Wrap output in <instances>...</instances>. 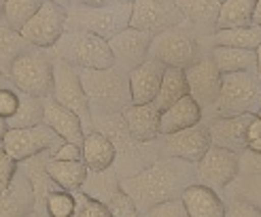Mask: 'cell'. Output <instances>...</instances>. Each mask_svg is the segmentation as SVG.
Returning <instances> with one entry per match:
<instances>
[{"mask_svg": "<svg viewBox=\"0 0 261 217\" xmlns=\"http://www.w3.org/2000/svg\"><path fill=\"white\" fill-rule=\"evenodd\" d=\"M28 47L30 43H25L17 30H13L11 26H7L5 19H0V73L9 75L13 62Z\"/></svg>", "mask_w": 261, "mask_h": 217, "instance_id": "cell-30", "label": "cell"}, {"mask_svg": "<svg viewBox=\"0 0 261 217\" xmlns=\"http://www.w3.org/2000/svg\"><path fill=\"white\" fill-rule=\"evenodd\" d=\"M142 217H189L185 204H182L180 198H174V200H166V202H160L155 207L147 209L142 213Z\"/></svg>", "mask_w": 261, "mask_h": 217, "instance_id": "cell-38", "label": "cell"}, {"mask_svg": "<svg viewBox=\"0 0 261 217\" xmlns=\"http://www.w3.org/2000/svg\"><path fill=\"white\" fill-rule=\"evenodd\" d=\"M123 122L127 126L129 134H132L140 143H153L160 136V115L162 111L158 109L155 102H147V105H129L123 109Z\"/></svg>", "mask_w": 261, "mask_h": 217, "instance_id": "cell-20", "label": "cell"}, {"mask_svg": "<svg viewBox=\"0 0 261 217\" xmlns=\"http://www.w3.org/2000/svg\"><path fill=\"white\" fill-rule=\"evenodd\" d=\"M19 107V89L15 85L0 89V117H13Z\"/></svg>", "mask_w": 261, "mask_h": 217, "instance_id": "cell-40", "label": "cell"}, {"mask_svg": "<svg viewBox=\"0 0 261 217\" xmlns=\"http://www.w3.org/2000/svg\"><path fill=\"white\" fill-rule=\"evenodd\" d=\"M9 130V126H7V119L5 117H0V145H3V140H5V134Z\"/></svg>", "mask_w": 261, "mask_h": 217, "instance_id": "cell-46", "label": "cell"}, {"mask_svg": "<svg viewBox=\"0 0 261 217\" xmlns=\"http://www.w3.org/2000/svg\"><path fill=\"white\" fill-rule=\"evenodd\" d=\"M62 140H64L62 136H58L45 122H41L28 128H9L3 140V147L15 162H23L45 151L51 156L60 147Z\"/></svg>", "mask_w": 261, "mask_h": 217, "instance_id": "cell-9", "label": "cell"}, {"mask_svg": "<svg viewBox=\"0 0 261 217\" xmlns=\"http://www.w3.org/2000/svg\"><path fill=\"white\" fill-rule=\"evenodd\" d=\"M246 149L261 153V113L255 115L249 130H246Z\"/></svg>", "mask_w": 261, "mask_h": 217, "instance_id": "cell-43", "label": "cell"}, {"mask_svg": "<svg viewBox=\"0 0 261 217\" xmlns=\"http://www.w3.org/2000/svg\"><path fill=\"white\" fill-rule=\"evenodd\" d=\"M66 23H68V9L51 3V0H45L41 9L25 21L19 34L23 36L25 43L34 47L51 49L62 38V34L66 32Z\"/></svg>", "mask_w": 261, "mask_h": 217, "instance_id": "cell-10", "label": "cell"}, {"mask_svg": "<svg viewBox=\"0 0 261 217\" xmlns=\"http://www.w3.org/2000/svg\"><path fill=\"white\" fill-rule=\"evenodd\" d=\"M182 19L200 36H213L217 30V17L223 0H174Z\"/></svg>", "mask_w": 261, "mask_h": 217, "instance_id": "cell-21", "label": "cell"}, {"mask_svg": "<svg viewBox=\"0 0 261 217\" xmlns=\"http://www.w3.org/2000/svg\"><path fill=\"white\" fill-rule=\"evenodd\" d=\"M34 189L19 168L13 183L0 194V217H28L34 211Z\"/></svg>", "mask_w": 261, "mask_h": 217, "instance_id": "cell-19", "label": "cell"}, {"mask_svg": "<svg viewBox=\"0 0 261 217\" xmlns=\"http://www.w3.org/2000/svg\"><path fill=\"white\" fill-rule=\"evenodd\" d=\"M182 21L185 19L174 0H134L132 3V19H129L132 28L160 34L168 28L180 26Z\"/></svg>", "mask_w": 261, "mask_h": 217, "instance_id": "cell-14", "label": "cell"}, {"mask_svg": "<svg viewBox=\"0 0 261 217\" xmlns=\"http://www.w3.org/2000/svg\"><path fill=\"white\" fill-rule=\"evenodd\" d=\"M5 17V0H0V19Z\"/></svg>", "mask_w": 261, "mask_h": 217, "instance_id": "cell-50", "label": "cell"}, {"mask_svg": "<svg viewBox=\"0 0 261 217\" xmlns=\"http://www.w3.org/2000/svg\"><path fill=\"white\" fill-rule=\"evenodd\" d=\"M117 0H70V7H107V5H113Z\"/></svg>", "mask_w": 261, "mask_h": 217, "instance_id": "cell-44", "label": "cell"}, {"mask_svg": "<svg viewBox=\"0 0 261 217\" xmlns=\"http://www.w3.org/2000/svg\"><path fill=\"white\" fill-rule=\"evenodd\" d=\"M28 217H41V215H38V213H36V211H32V213H30V215H28Z\"/></svg>", "mask_w": 261, "mask_h": 217, "instance_id": "cell-51", "label": "cell"}, {"mask_svg": "<svg viewBox=\"0 0 261 217\" xmlns=\"http://www.w3.org/2000/svg\"><path fill=\"white\" fill-rule=\"evenodd\" d=\"M229 187H233L229 194L225 191L223 196H242L246 200L255 202L261 209V173L259 175H238L236 181H233Z\"/></svg>", "mask_w": 261, "mask_h": 217, "instance_id": "cell-34", "label": "cell"}, {"mask_svg": "<svg viewBox=\"0 0 261 217\" xmlns=\"http://www.w3.org/2000/svg\"><path fill=\"white\" fill-rule=\"evenodd\" d=\"M17 171H19V162L13 160L7 153V149L0 145V194H3V191L13 183Z\"/></svg>", "mask_w": 261, "mask_h": 217, "instance_id": "cell-39", "label": "cell"}, {"mask_svg": "<svg viewBox=\"0 0 261 217\" xmlns=\"http://www.w3.org/2000/svg\"><path fill=\"white\" fill-rule=\"evenodd\" d=\"M121 3H134V0H121Z\"/></svg>", "mask_w": 261, "mask_h": 217, "instance_id": "cell-52", "label": "cell"}, {"mask_svg": "<svg viewBox=\"0 0 261 217\" xmlns=\"http://www.w3.org/2000/svg\"><path fill=\"white\" fill-rule=\"evenodd\" d=\"M211 56L217 64L221 75L227 73H242L251 70L257 73V56L255 49H238V47H225V45H215L211 49Z\"/></svg>", "mask_w": 261, "mask_h": 217, "instance_id": "cell-25", "label": "cell"}, {"mask_svg": "<svg viewBox=\"0 0 261 217\" xmlns=\"http://www.w3.org/2000/svg\"><path fill=\"white\" fill-rule=\"evenodd\" d=\"M189 89H187V79H185V68H174V66H166V73H164V79H162V85H160V92L155 96V105H158L160 111L168 109L176 102L178 98L187 96Z\"/></svg>", "mask_w": 261, "mask_h": 217, "instance_id": "cell-27", "label": "cell"}, {"mask_svg": "<svg viewBox=\"0 0 261 217\" xmlns=\"http://www.w3.org/2000/svg\"><path fill=\"white\" fill-rule=\"evenodd\" d=\"M51 3H56V5H60V7H70V0H51Z\"/></svg>", "mask_w": 261, "mask_h": 217, "instance_id": "cell-49", "label": "cell"}, {"mask_svg": "<svg viewBox=\"0 0 261 217\" xmlns=\"http://www.w3.org/2000/svg\"><path fill=\"white\" fill-rule=\"evenodd\" d=\"M45 0H5V21L13 30H21Z\"/></svg>", "mask_w": 261, "mask_h": 217, "instance_id": "cell-32", "label": "cell"}, {"mask_svg": "<svg viewBox=\"0 0 261 217\" xmlns=\"http://www.w3.org/2000/svg\"><path fill=\"white\" fill-rule=\"evenodd\" d=\"M213 45L238 47V49H257L261 45V28L255 23L240 28H219L213 34Z\"/></svg>", "mask_w": 261, "mask_h": 217, "instance_id": "cell-28", "label": "cell"}, {"mask_svg": "<svg viewBox=\"0 0 261 217\" xmlns=\"http://www.w3.org/2000/svg\"><path fill=\"white\" fill-rule=\"evenodd\" d=\"M54 56L76 68H109L115 64L109 41L83 30H68L51 47Z\"/></svg>", "mask_w": 261, "mask_h": 217, "instance_id": "cell-6", "label": "cell"}, {"mask_svg": "<svg viewBox=\"0 0 261 217\" xmlns=\"http://www.w3.org/2000/svg\"><path fill=\"white\" fill-rule=\"evenodd\" d=\"M13 83H11V79H9V75H5V73H0V89H5V87H11Z\"/></svg>", "mask_w": 261, "mask_h": 217, "instance_id": "cell-47", "label": "cell"}, {"mask_svg": "<svg viewBox=\"0 0 261 217\" xmlns=\"http://www.w3.org/2000/svg\"><path fill=\"white\" fill-rule=\"evenodd\" d=\"M81 151H83L85 166L96 173L113 168V164L117 160V149L113 145V140L107 134H102L100 130H91L85 134Z\"/></svg>", "mask_w": 261, "mask_h": 217, "instance_id": "cell-24", "label": "cell"}, {"mask_svg": "<svg viewBox=\"0 0 261 217\" xmlns=\"http://www.w3.org/2000/svg\"><path fill=\"white\" fill-rule=\"evenodd\" d=\"M47 171L62 189H68V191H79L89 173L83 160L68 162V160H54L51 156L47 160Z\"/></svg>", "mask_w": 261, "mask_h": 217, "instance_id": "cell-26", "label": "cell"}, {"mask_svg": "<svg viewBox=\"0 0 261 217\" xmlns=\"http://www.w3.org/2000/svg\"><path fill=\"white\" fill-rule=\"evenodd\" d=\"M132 19V3L117 0L107 7H68V30H83L98 34L102 38L115 36L129 26Z\"/></svg>", "mask_w": 261, "mask_h": 217, "instance_id": "cell-7", "label": "cell"}, {"mask_svg": "<svg viewBox=\"0 0 261 217\" xmlns=\"http://www.w3.org/2000/svg\"><path fill=\"white\" fill-rule=\"evenodd\" d=\"M43 122L54 130L58 136H62L64 140L74 145H83L85 138V126L81 122V117L74 111H70L68 107L60 105L54 96L45 98V111H43Z\"/></svg>", "mask_w": 261, "mask_h": 217, "instance_id": "cell-17", "label": "cell"}, {"mask_svg": "<svg viewBox=\"0 0 261 217\" xmlns=\"http://www.w3.org/2000/svg\"><path fill=\"white\" fill-rule=\"evenodd\" d=\"M166 66L162 62L147 58L136 68L129 70V94H132V105H147L153 102L160 92Z\"/></svg>", "mask_w": 261, "mask_h": 217, "instance_id": "cell-18", "label": "cell"}, {"mask_svg": "<svg viewBox=\"0 0 261 217\" xmlns=\"http://www.w3.org/2000/svg\"><path fill=\"white\" fill-rule=\"evenodd\" d=\"M185 79H187V89L189 96L198 102L202 113L206 115L217 102L219 89H221V70L211 54H204L193 64L185 68Z\"/></svg>", "mask_w": 261, "mask_h": 217, "instance_id": "cell-13", "label": "cell"}, {"mask_svg": "<svg viewBox=\"0 0 261 217\" xmlns=\"http://www.w3.org/2000/svg\"><path fill=\"white\" fill-rule=\"evenodd\" d=\"M225 198V217H261V209L255 202L242 196H223Z\"/></svg>", "mask_w": 261, "mask_h": 217, "instance_id": "cell-37", "label": "cell"}, {"mask_svg": "<svg viewBox=\"0 0 261 217\" xmlns=\"http://www.w3.org/2000/svg\"><path fill=\"white\" fill-rule=\"evenodd\" d=\"M195 181V164L178 158H158L140 173L119 179L123 191L136 202L140 215L160 202L180 198L182 191Z\"/></svg>", "mask_w": 261, "mask_h": 217, "instance_id": "cell-1", "label": "cell"}, {"mask_svg": "<svg viewBox=\"0 0 261 217\" xmlns=\"http://www.w3.org/2000/svg\"><path fill=\"white\" fill-rule=\"evenodd\" d=\"M257 0H223L217 17V30L219 28H240V26L253 23Z\"/></svg>", "mask_w": 261, "mask_h": 217, "instance_id": "cell-29", "label": "cell"}, {"mask_svg": "<svg viewBox=\"0 0 261 217\" xmlns=\"http://www.w3.org/2000/svg\"><path fill=\"white\" fill-rule=\"evenodd\" d=\"M255 56H257V77L261 79V45L255 49Z\"/></svg>", "mask_w": 261, "mask_h": 217, "instance_id": "cell-48", "label": "cell"}, {"mask_svg": "<svg viewBox=\"0 0 261 217\" xmlns=\"http://www.w3.org/2000/svg\"><path fill=\"white\" fill-rule=\"evenodd\" d=\"M261 109V79L257 73H227L221 75V89L213 109L204 115L219 117V115H242V113H259Z\"/></svg>", "mask_w": 261, "mask_h": 217, "instance_id": "cell-4", "label": "cell"}, {"mask_svg": "<svg viewBox=\"0 0 261 217\" xmlns=\"http://www.w3.org/2000/svg\"><path fill=\"white\" fill-rule=\"evenodd\" d=\"M213 47V36H200L189 23L182 21L180 26L153 34L149 58L162 62L164 66L187 68L204 54H211Z\"/></svg>", "mask_w": 261, "mask_h": 217, "instance_id": "cell-3", "label": "cell"}, {"mask_svg": "<svg viewBox=\"0 0 261 217\" xmlns=\"http://www.w3.org/2000/svg\"><path fill=\"white\" fill-rule=\"evenodd\" d=\"M104 207L111 211L113 217H142L140 211H138V207H136V202L125 194L123 187L117 189L115 194L107 202H104Z\"/></svg>", "mask_w": 261, "mask_h": 217, "instance_id": "cell-35", "label": "cell"}, {"mask_svg": "<svg viewBox=\"0 0 261 217\" xmlns=\"http://www.w3.org/2000/svg\"><path fill=\"white\" fill-rule=\"evenodd\" d=\"M189 217H225V198L202 183H191L180 196Z\"/></svg>", "mask_w": 261, "mask_h": 217, "instance_id": "cell-22", "label": "cell"}, {"mask_svg": "<svg viewBox=\"0 0 261 217\" xmlns=\"http://www.w3.org/2000/svg\"><path fill=\"white\" fill-rule=\"evenodd\" d=\"M200 122H204V113H202L198 102L187 94V96L178 98L168 109L162 111V115H160V134H172V132L185 130V128L195 126Z\"/></svg>", "mask_w": 261, "mask_h": 217, "instance_id": "cell-23", "label": "cell"}, {"mask_svg": "<svg viewBox=\"0 0 261 217\" xmlns=\"http://www.w3.org/2000/svg\"><path fill=\"white\" fill-rule=\"evenodd\" d=\"M253 23L259 26L261 28V0H257L255 3V13H253Z\"/></svg>", "mask_w": 261, "mask_h": 217, "instance_id": "cell-45", "label": "cell"}, {"mask_svg": "<svg viewBox=\"0 0 261 217\" xmlns=\"http://www.w3.org/2000/svg\"><path fill=\"white\" fill-rule=\"evenodd\" d=\"M259 113H261V109H259Z\"/></svg>", "mask_w": 261, "mask_h": 217, "instance_id": "cell-53", "label": "cell"}, {"mask_svg": "<svg viewBox=\"0 0 261 217\" xmlns=\"http://www.w3.org/2000/svg\"><path fill=\"white\" fill-rule=\"evenodd\" d=\"M151 41H153L151 32L132 28V26H127L121 32H117L115 36L109 38V47L113 51L115 64L125 70L136 68L138 64H142L149 58Z\"/></svg>", "mask_w": 261, "mask_h": 217, "instance_id": "cell-15", "label": "cell"}, {"mask_svg": "<svg viewBox=\"0 0 261 217\" xmlns=\"http://www.w3.org/2000/svg\"><path fill=\"white\" fill-rule=\"evenodd\" d=\"M211 145L213 143L206 122H200L172 134H160L155 138V147H158L160 158H178L193 164L202 160V156L211 149Z\"/></svg>", "mask_w": 261, "mask_h": 217, "instance_id": "cell-11", "label": "cell"}, {"mask_svg": "<svg viewBox=\"0 0 261 217\" xmlns=\"http://www.w3.org/2000/svg\"><path fill=\"white\" fill-rule=\"evenodd\" d=\"M257 113H242V115H219V117L204 119L211 134V143L217 147H225L236 153L246 149V130Z\"/></svg>", "mask_w": 261, "mask_h": 217, "instance_id": "cell-16", "label": "cell"}, {"mask_svg": "<svg viewBox=\"0 0 261 217\" xmlns=\"http://www.w3.org/2000/svg\"><path fill=\"white\" fill-rule=\"evenodd\" d=\"M43 111H45V98L30 96L19 92V107L13 117L7 119L9 128H28L43 122Z\"/></svg>", "mask_w": 261, "mask_h": 217, "instance_id": "cell-31", "label": "cell"}, {"mask_svg": "<svg viewBox=\"0 0 261 217\" xmlns=\"http://www.w3.org/2000/svg\"><path fill=\"white\" fill-rule=\"evenodd\" d=\"M9 79L23 94L38 98L51 96V89H54V51L30 45L13 62Z\"/></svg>", "mask_w": 261, "mask_h": 217, "instance_id": "cell-5", "label": "cell"}, {"mask_svg": "<svg viewBox=\"0 0 261 217\" xmlns=\"http://www.w3.org/2000/svg\"><path fill=\"white\" fill-rule=\"evenodd\" d=\"M195 175H198V183L213 187L223 196V191L236 181L240 175V153L211 145L202 160L195 164Z\"/></svg>", "mask_w": 261, "mask_h": 217, "instance_id": "cell-12", "label": "cell"}, {"mask_svg": "<svg viewBox=\"0 0 261 217\" xmlns=\"http://www.w3.org/2000/svg\"><path fill=\"white\" fill-rule=\"evenodd\" d=\"M51 96H54L60 105L68 107L70 111L79 115L85 126V132L94 130L89 100H87V94L81 83L79 68L56 58V56H54V89H51Z\"/></svg>", "mask_w": 261, "mask_h": 217, "instance_id": "cell-8", "label": "cell"}, {"mask_svg": "<svg viewBox=\"0 0 261 217\" xmlns=\"http://www.w3.org/2000/svg\"><path fill=\"white\" fill-rule=\"evenodd\" d=\"M74 198H76V211L72 217H113L111 211L102 202L89 198L81 189L74 191Z\"/></svg>", "mask_w": 261, "mask_h": 217, "instance_id": "cell-36", "label": "cell"}, {"mask_svg": "<svg viewBox=\"0 0 261 217\" xmlns=\"http://www.w3.org/2000/svg\"><path fill=\"white\" fill-rule=\"evenodd\" d=\"M261 173V153L244 149L240 153V175H259Z\"/></svg>", "mask_w": 261, "mask_h": 217, "instance_id": "cell-41", "label": "cell"}, {"mask_svg": "<svg viewBox=\"0 0 261 217\" xmlns=\"http://www.w3.org/2000/svg\"><path fill=\"white\" fill-rule=\"evenodd\" d=\"M54 160H68V162H76V160H83V151H81V145H74V143H68V140H62L60 147L51 153Z\"/></svg>", "mask_w": 261, "mask_h": 217, "instance_id": "cell-42", "label": "cell"}, {"mask_svg": "<svg viewBox=\"0 0 261 217\" xmlns=\"http://www.w3.org/2000/svg\"><path fill=\"white\" fill-rule=\"evenodd\" d=\"M45 211L49 217H72L76 211V198H74V191L68 189H54L51 194L47 196L45 202Z\"/></svg>", "mask_w": 261, "mask_h": 217, "instance_id": "cell-33", "label": "cell"}, {"mask_svg": "<svg viewBox=\"0 0 261 217\" xmlns=\"http://www.w3.org/2000/svg\"><path fill=\"white\" fill-rule=\"evenodd\" d=\"M81 83L94 113H123L132 105L129 94V70L117 66L109 68H79Z\"/></svg>", "mask_w": 261, "mask_h": 217, "instance_id": "cell-2", "label": "cell"}]
</instances>
